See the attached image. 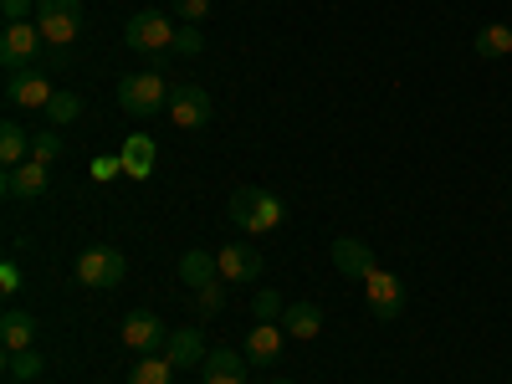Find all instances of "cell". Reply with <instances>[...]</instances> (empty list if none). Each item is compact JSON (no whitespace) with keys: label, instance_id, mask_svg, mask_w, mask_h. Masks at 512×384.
I'll return each mask as SVG.
<instances>
[{"label":"cell","instance_id":"6da1fadb","mask_svg":"<svg viewBox=\"0 0 512 384\" xmlns=\"http://www.w3.org/2000/svg\"><path fill=\"white\" fill-rule=\"evenodd\" d=\"M226 210H231V221H236L241 231H251V236H267V231H277V226L287 221V205H282L272 190H256V185H241V190L226 200Z\"/></svg>","mask_w":512,"mask_h":384},{"label":"cell","instance_id":"7a4b0ae2","mask_svg":"<svg viewBox=\"0 0 512 384\" xmlns=\"http://www.w3.org/2000/svg\"><path fill=\"white\" fill-rule=\"evenodd\" d=\"M118 108H123L128 118L164 113V108H169V82H164V72H159V67H149V72H128V77L118 82Z\"/></svg>","mask_w":512,"mask_h":384},{"label":"cell","instance_id":"3957f363","mask_svg":"<svg viewBox=\"0 0 512 384\" xmlns=\"http://www.w3.org/2000/svg\"><path fill=\"white\" fill-rule=\"evenodd\" d=\"M175 21H169V11H139V16H128V26H123V41L134 52H144V57H154V67H159V57L164 52H175Z\"/></svg>","mask_w":512,"mask_h":384},{"label":"cell","instance_id":"277c9868","mask_svg":"<svg viewBox=\"0 0 512 384\" xmlns=\"http://www.w3.org/2000/svg\"><path fill=\"white\" fill-rule=\"evenodd\" d=\"M41 47H47L41 26H31V21H6V31H0V67H6V72H26V67H36Z\"/></svg>","mask_w":512,"mask_h":384},{"label":"cell","instance_id":"5b68a950","mask_svg":"<svg viewBox=\"0 0 512 384\" xmlns=\"http://www.w3.org/2000/svg\"><path fill=\"white\" fill-rule=\"evenodd\" d=\"M123 272H128V262H123L113 246H88V251L77 256V282H82V287L108 292V287L123 282Z\"/></svg>","mask_w":512,"mask_h":384},{"label":"cell","instance_id":"8992f818","mask_svg":"<svg viewBox=\"0 0 512 384\" xmlns=\"http://www.w3.org/2000/svg\"><path fill=\"white\" fill-rule=\"evenodd\" d=\"M364 303H369V313L379 318V323H395L400 318V308H405V282L395 277V272H369L364 277Z\"/></svg>","mask_w":512,"mask_h":384},{"label":"cell","instance_id":"52a82bcc","mask_svg":"<svg viewBox=\"0 0 512 384\" xmlns=\"http://www.w3.org/2000/svg\"><path fill=\"white\" fill-rule=\"evenodd\" d=\"M6 103L21 108V113H41V108L52 103V82H47V72H36V67L11 72V77H6Z\"/></svg>","mask_w":512,"mask_h":384},{"label":"cell","instance_id":"ba28073f","mask_svg":"<svg viewBox=\"0 0 512 384\" xmlns=\"http://www.w3.org/2000/svg\"><path fill=\"white\" fill-rule=\"evenodd\" d=\"M164 113L175 118L180 128H205L210 123V93L195 88V82H175V88H169V108Z\"/></svg>","mask_w":512,"mask_h":384},{"label":"cell","instance_id":"9c48e42d","mask_svg":"<svg viewBox=\"0 0 512 384\" xmlns=\"http://www.w3.org/2000/svg\"><path fill=\"white\" fill-rule=\"evenodd\" d=\"M123 344L134 349V354H164V349H169V328H164L154 313L139 308V313L123 318Z\"/></svg>","mask_w":512,"mask_h":384},{"label":"cell","instance_id":"30bf717a","mask_svg":"<svg viewBox=\"0 0 512 384\" xmlns=\"http://www.w3.org/2000/svg\"><path fill=\"white\" fill-rule=\"evenodd\" d=\"M47 185H52V164H41V159L6 169V195L11 200H36V195H47Z\"/></svg>","mask_w":512,"mask_h":384},{"label":"cell","instance_id":"8fae6325","mask_svg":"<svg viewBox=\"0 0 512 384\" xmlns=\"http://www.w3.org/2000/svg\"><path fill=\"white\" fill-rule=\"evenodd\" d=\"M216 262H221V277H226V282H251V277H262V251H256L251 241L221 246Z\"/></svg>","mask_w":512,"mask_h":384},{"label":"cell","instance_id":"7c38bea8","mask_svg":"<svg viewBox=\"0 0 512 384\" xmlns=\"http://www.w3.org/2000/svg\"><path fill=\"white\" fill-rule=\"evenodd\" d=\"M333 267L344 272V277H354V282H364L369 272H379L374 251H369L359 236H338V241H333Z\"/></svg>","mask_w":512,"mask_h":384},{"label":"cell","instance_id":"4fadbf2b","mask_svg":"<svg viewBox=\"0 0 512 384\" xmlns=\"http://www.w3.org/2000/svg\"><path fill=\"white\" fill-rule=\"evenodd\" d=\"M164 359L175 364V369H200V364L210 359V349H205L200 328L190 323V328H175V333H169V349H164Z\"/></svg>","mask_w":512,"mask_h":384},{"label":"cell","instance_id":"5bb4252c","mask_svg":"<svg viewBox=\"0 0 512 384\" xmlns=\"http://www.w3.org/2000/svg\"><path fill=\"white\" fill-rule=\"evenodd\" d=\"M282 344H287V328L282 323H256L251 333H246V359L251 364H277L282 359Z\"/></svg>","mask_w":512,"mask_h":384},{"label":"cell","instance_id":"9a60e30c","mask_svg":"<svg viewBox=\"0 0 512 384\" xmlns=\"http://www.w3.org/2000/svg\"><path fill=\"white\" fill-rule=\"evenodd\" d=\"M180 277H185L190 292H200V287H210V282H226V277H221V262H216V251H200V246L180 256Z\"/></svg>","mask_w":512,"mask_h":384},{"label":"cell","instance_id":"2e32d148","mask_svg":"<svg viewBox=\"0 0 512 384\" xmlns=\"http://www.w3.org/2000/svg\"><path fill=\"white\" fill-rule=\"evenodd\" d=\"M154 139L149 134H134V139H128L123 144V154H118V164H123V175H134V180H149L154 175Z\"/></svg>","mask_w":512,"mask_h":384},{"label":"cell","instance_id":"e0dca14e","mask_svg":"<svg viewBox=\"0 0 512 384\" xmlns=\"http://www.w3.org/2000/svg\"><path fill=\"white\" fill-rule=\"evenodd\" d=\"M31 338H36V318L26 308H6V318H0V344H6V354L31 349Z\"/></svg>","mask_w":512,"mask_h":384},{"label":"cell","instance_id":"ac0fdd59","mask_svg":"<svg viewBox=\"0 0 512 384\" xmlns=\"http://www.w3.org/2000/svg\"><path fill=\"white\" fill-rule=\"evenodd\" d=\"M282 328H287V338H318L323 333V308L318 303H287Z\"/></svg>","mask_w":512,"mask_h":384},{"label":"cell","instance_id":"d6986e66","mask_svg":"<svg viewBox=\"0 0 512 384\" xmlns=\"http://www.w3.org/2000/svg\"><path fill=\"white\" fill-rule=\"evenodd\" d=\"M0 159H6V169H16V164H26L31 159V134L16 123V118H6L0 123Z\"/></svg>","mask_w":512,"mask_h":384},{"label":"cell","instance_id":"ffe728a7","mask_svg":"<svg viewBox=\"0 0 512 384\" xmlns=\"http://www.w3.org/2000/svg\"><path fill=\"white\" fill-rule=\"evenodd\" d=\"M128 384H175V364H169L164 354H144L134 364V374H128Z\"/></svg>","mask_w":512,"mask_h":384},{"label":"cell","instance_id":"44dd1931","mask_svg":"<svg viewBox=\"0 0 512 384\" xmlns=\"http://www.w3.org/2000/svg\"><path fill=\"white\" fill-rule=\"evenodd\" d=\"M36 26H41V36H47L52 47H72L77 31H82V16H41Z\"/></svg>","mask_w":512,"mask_h":384},{"label":"cell","instance_id":"7402d4cb","mask_svg":"<svg viewBox=\"0 0 512 384\" xmlns=\"http://www.w3.org/2000/svg\"><path fill=\"white\" fill-rule=\"evenodd\" d=\"M472 47H477V57H507L512 52V26H497V21L482 26Z\"/></svg>","mask_w":512,"mask_h":384},{"label":"cell","instance_id":"603a6c76","mask_svg":"<svg viewBox=\"0 0 512 384\" xmlns=\"http://www.w3.org/2000/svg\"><path fill=\"white\" fill-rule=\"evenodd\" d=\"M41 369H47V359H41L36 349H16V354H6V374H11L16 384H26V379H41Z\"/></svg>","mask_w":512,"mask_h":384},{"label":"cell","instance_id":"cb8c5ba5","mask_svg":"<svg viewBox=\"0 0 512 384\" xmlns=\"http://www.w3.org/2000/svg\"><path fill=\"white\" fill-rule=\"evenodd\" d=\"M41 113H47V123H52V128H67V123H77V118H82V98H77V93H52V103L41 108Z\"/></svg>","mask_w":512,"mask_h":384},{"label":"cell","instance_id":"d4e9b609","mask_svg":"<svg viewBox=\"0 0 512 384\" xmlns=\"http://www.w3.org/2000/svg\"><path fill=\"white\" fill-rule=\"evenodd\" d=\"M226 308V282H210L195 292V318H216Z\"/></svg>","mask_w":512,"mask_h":384},{"label":"cell","instance_id":"484cf974","mask_svg":"<svg viewBox=\"0 0 512 384\" xmlns=\"http://www.w3.org/2000/svg\"><path fill=\"white\" fill-rule=\"evenodd\" d=\"M57 154H62V139H57V128H41V134H31V159L52 164Z\"/></svg>","mask_w":512,"mask_h":384},{"label":"cell","instance_id":"4316f807","mask_svg":"<svg viewBox=\"0 0 512 384\" xmlns=\"http://www.w3.org/2000/svg\"><path fill=\"white\" fill-rule=\"evenodd\" d=\"M251 313L262 318V323H282V313H287V303L277 292H256V303H251Z\"/></svg>","mask_w":512,"mask_h":384},{"label":"cell","instance_id":"83f0119b","mask_svg":"<svg viewBox=\"0 0 512 384\" xmlns=\"http://www.w3.org/2000/svg\"><path fill=\"white\" fill-rule=\"evenodd\" d=\"M169 11L180 16V26H200L210 16V0H169Z\"/></svg>","mask_w":512,"mask_h":384},{"label":"cell","instance_id":"f1b7e54d","mask_svg":"<svg viewBox=\"0 0 512 384\" xmlns=\"http://www.w3.org/2000/svg\"><path fill=\"white\" fill-rule=\"evenodd\" d=\"M175 52H180V57H200V52H205L200 26H180V31H175Z\"/></svg>","mask_w":512,"mask_h":384},{"label":"cell","instance_id":"f546056e","mask_svg":"<svg viewBox=\"0 0 512 384\" xmlns=\"http://www.w3.org/2000/svg\"><path fill=\"white\" fill-rule=\"evenodd\" d=\"M41 16H82V0H36V21Z\"/></svg>","mask_w":512,"mask_h":384},{"label":"cell","instance_id":"4dcf8cb0","mask_svg":"<svg viewBox=\"0 0 512 384\" xmlns=\"http://www.w3.org/2000/svg\"><path fill=\"white\" fill-rule=\"evenodd\" d=\"M16 287H21V267L6 262V267H0V292H16Z\"/></svg>","mask_w":512,"mask_h":384},{"label":"cell","instance_id":"1f68e13d","mask_svg":"<svg viewBox=\"0 0 512 384\" xmlns=\"http://www.w3.org/2000/svg\"><path fill=\"white\" fill-rule=\"evenodd\" d=\"M0 11H6V21H26L31 0H0Z\"/></svg>","mask_w":512,"mask_h":384},{"label":"cell","instance_id":"d6a6232c","mask_svg":"<svg viewBox=\"0 0 512 384\" xmlns=\"http://www.w3.org/2000/svg\"><path fill=\"white\" fill-rule=\"evenodd\" d=\"M205 384H246V374H200Z\"/></svg>","mask_w":512,"mask_h":384},{"label":"cell","instance_id":"836d02e7","mask_svg":"<svg viewBox=\"0 0 512 384\" xmlns=\"http://www.w3.org/2000/svg\"><path fill=\"white\" fill-rule=\"evenodd\" d=\"M113 169H123V164H118V159H98V164H93V175H98V180H108Z\"/></svg>","mask_w":512,"mask_h":384},{"label":"cell","instance_id":"e575fe53","mask_svg":"<svg viewBox=\"0 0 512 384\" xmlns=\"http://www.w3.org/2000/svg\"><path fill=\"white\" fill-rule=\"evenodd\" d=\"M272 384H292V379H272Z\"/></svg>","mask_w":512,"mask_h":384}]
</instances>
